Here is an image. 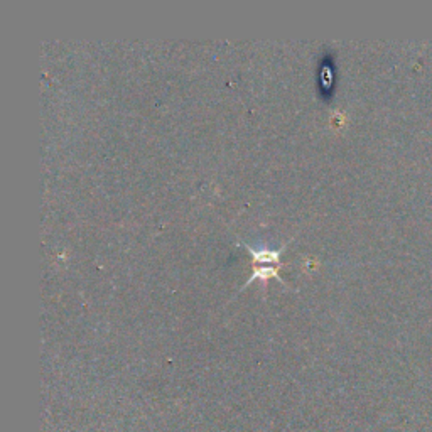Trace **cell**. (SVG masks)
Wrapping results in <instances>:
<instances>
[{
	"instance_id": "cell-1",
	"label": "cell",
	"mask_w": 432,
	"mask_h": 432,
	"mask_svg": "<svg viewBox=\"0 0 432 432\" xmlns=\"http://www.w3.org/2000/svg\"><path fill=\"white\" fill-rule=\"evenodd\" d=\"M240 245L246 246V249L250 250V253H252V260L253 265H279L281 263V255L284 250L287 249V244H284L279 246V249H255V246L244 244V242H240Z\"/></svg>"
},
{
	"instance_id": "cell-2",
	"label": "cell",
	"mask_w": 432,
	"mask_h": 432,
	"mask_svg": "<svg viewBox=\"0 0 432 432\" xmlns=\"http://www.w3.org/2000/svg\"><path fill=\"white\" fill-rule=\"evenodd\" d=\"M270 277H277L282 284H286V281H284L282 275H281V270H279V265H253L252 267V275H250V279L246 281L244 287L249 286V284H252L255 279L265 282L267 279H270ZM244 287H242V289H244Z\"/></svg>"
}]
</instances>
